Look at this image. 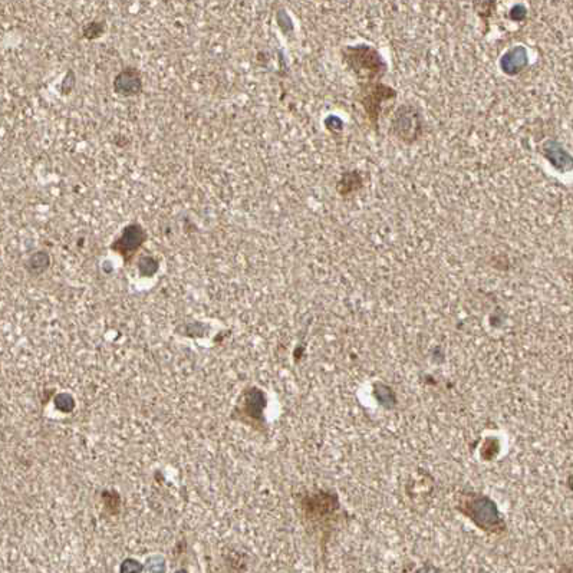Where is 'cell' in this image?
Instances as JSON below:
<instances>
[{"mask_svg":"<svg viewBox=\"0 0 573 573\" xmlns=\"http://www.w3.org/2000/svg\"><path fill=\"white\" fill-rule=\"evenodd\" d=\"M374 396L378 400V402L386 408H391L397 404V397L394 394V391L385 384H375Z\"/></svg>","mask_w":573,"mask_h":573,"instance_id":"obj_10","label":"cell"},{"mask_svg":"<svg viewBox=\"0 0 573 573\" xmlns=\"http://www.w3.org/2000/svg\"><path fill=\"white\" fill-rule=\"evenodd\" d=\"M457 510L470 522L488 535H503L507 529L506 520L498 505L486 494L476 491L458 493Z\"/></svg>","mask_w":573,"mask_h":573,"instance_id":"obj_1","label":"cell"},{"mask_svg":"<svg viewBox=\"0 0 573 573\" xmlns=\"http://www.w3.org/2000/svg\"><path fill=\"white\" fill-rule=\"evenodd\" d=\"M147 240V233L138 223H131L124 227L121 236L113 243L111 249L118 252L122 257L128 259L134 254Z\"/></svg>","mask_w":573,"mask_h":573,"instance_id":"obj_6","label":"cell"},{"mask_svg":"<svg viewBox=\"0 0 573 573\" xmlns=\"http://www.w3.org/2000/svg\"><path fill=\"white\" fill-rule=\"evenodd\" d=\"M544 155L558 170H565L572 166L570 155L566 154L565 150L556 143H549L544 147Z\"/></svg>","mask_w":573,"mask_h":573,"instance_id":"obj_9","label":"cell"},{"mask_svg":"<svg viewBox=\"0 0 573 573\" xmlns=\"http://www.w3.org/2000/svg\"><path fill=\"white\" fill-rule=\"evenodd\" d=\"M300 507L305 517L318 529H326L332 525L336 512L340 510V500L335 493L319 490L317 493L307 494L302 500Z\"/></svg>","mask_w":573,"mask_h":573,"instance_id":"obj_3","label":"cell"},{"mask_svg":"<svg viewBox=\"0 0 573 573\" xmlns=\"http://www.w3.org/2000/svg\"><path fill=\"white\" fill-rule=\"evenodd\" d=\"M529 64V58H528V52L525 48L518 46V48H513L510 49L507 54L503 55L500 65L505 73L507 75H517L518 72H522Z\"/></svg>","mask_w":573,"mask_h":573,"instance_id":"obj_8","label":"cell"},{"mask_svg":"<svg viewBox=\"0 0 573 573\" xmlns=\"http://www.w3.org/2000/svg\"><path fill=\"white\" fill-rule=\"evenodd\" d=\"M49 265H50V257L46 252H38L29 259V270L31 272L42 273L43 270H46L49 268Z\"/></svg>","mask_w":573,"mask_h":573,"instance_id":"obj_11","label":"cell"},{"mask_svg":"<svg viewBox=\"0 0 573 573\" xmlns=\"http://www.w3.org/2000/svg\"><path fill=\"white\" fill-rule=\"evenodd\" d=\"M103 31H106V23H103V22H91L84 28L82 36L88 41H95L99 36H102Z\"/></svg>","mask_w":573,"mask_h":573,"instance_id":"obj_12","label":"cell"},{"mask_svg":"<svg viewBox=\"0 0 573 573\" xmlns=\"http://www.w3.org/2000/svg\"><path fill=\"white\" fill-rule=\"evenodd\" d=\"M73 88H75V76H73V72L69 71L68 75L65 76L64 82H62V92L69 94Z\"/></svg>","mask_w":573,"mask_h":573,"instance_id":"obj_14","label":"cell"},{"mask_svg":"<svg viewBox=\"0 0 573 573\" xmlns=\"http://www.w3.org/2000/svg\"><path fill=\"white\" fill-rule=\"evenodd\" d=\"M138 269L143 276H152L155 272L159 270V262L150 256L141 257L138 262Z\"/></svg>","mask_w":573,"mask_h":573,"instance_id":"obj_13","label":"cell"},{"mask_svg":"<svg viewBox=\"0 0 573 573\" xmlns=\"http://www.w3.org/2000/svg\"><path fill=\"white\" fill-rule=\"evenodd\" d=\"M396 95L397 92L393 88L385 87L378 82H367L365 85L361 87L359 102L362 103V107L365 108L371 121L375 124L381 113L382 102L396 98Z\"/></svg>","mask_w":573,"mask_h":573,"instance_id":"obj_5","label":"cell"},{"mask_svg":"<svg viewBox=\"0 0 573 573\" xmlns=\"http://www.w3.org/2000/svg\"><path fill=\"white\" fill-rule=\"evenodd\" d=\"M423 115L412 106H401L391 122V131L401 141L411 144L423 133Z\"/></svg>","mask_w":573,"mask_h":573,"instance_id":"obj_4","label":"cell"},{"mask_svg":"<svg viewBox=\"0 0 573 573\" xmlns=\"http://www.w3.org/2000/svg\"><path fill=\"white\" fill-rule=\"evenodd\" d=\"M510 15L514 20H522L526 16V9L523 6H514L513 10L510 12Z\"/></svg>","mask_w":573,"mask_h":573,"instance_id":"obj_15","label":"cell"},{"mask_svg":"<svg viewBox=\"0 0 573 573\" xmlns=\"http://www.w3.org/2000/svg\"><path fill=\"white\" fill-rule=\"evenodd\" d=\"M113 88L115 94L119 96H137L143 92L144 82L140 71L134 66H126L117 73L113 82Z\"/></svg>","mask_w":573,"mask_h":573,"instance_id":"obj_7","label":"cell"},{"mask_svg":"<svg viewBox=\"0 0 573 573\" xmlns=\"http://www.w3.org/2000/svg\"><path fill=\"white\" fill-rule=\"evenodd\" d=\"M342 55L344 61L354 71V73L361 78V80H367L368 82H374L386 71V65L382 61L381 55L368 45L348 46L344 49Z\"/></svg>","mask_w":573,"mask_h":573,"instance_id":"obj_2","label":"cell"}]
</instances>
